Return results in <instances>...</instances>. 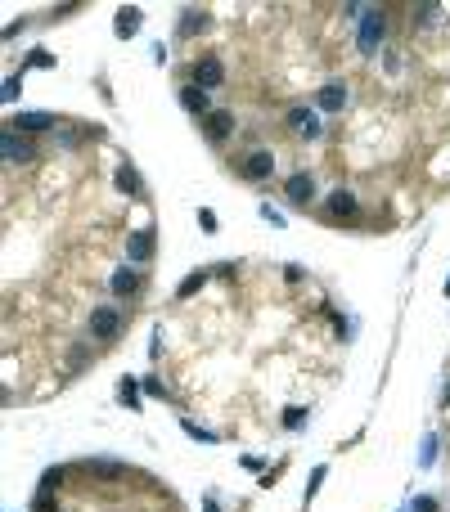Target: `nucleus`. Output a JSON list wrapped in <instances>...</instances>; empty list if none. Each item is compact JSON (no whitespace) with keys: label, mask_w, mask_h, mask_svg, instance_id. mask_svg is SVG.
I'll list each match as a JSON object with an SVG mask.
<instances>
[{"label":"nucleus","mask_w":450,"mask_h":512,"mask_svg":"<svg viewBox=\"0 0 450 512\" xmlns=\"http://www.w3.org/2000/svg\"><path fill=\"white\" fill-rule=\"evenodd\" d=\"M117 333H122V310H113V306L90 310V337L95 341H113Z\"/></svg>","instance_id":"f257e3e1"},{"label":"nucleus","mask_w":450,"mask_h":512,"mask_svg":"<svg viewBox=\"0 0 450 512\" xmlns=\"http://www.w3.org/2000/svg\"><path fill=\"white\" fill-rule=\"evenodd\" d=\"M379 41H383V14H365V23H360V50L374 54V50H379Z\"/></svg>","instance_id":"f03ea898"},{"label":"nucleus","mask_w":450,"mask_h":512,"mask_svg":"<svg viewBox=\"0 0 450 512\" xmlns=\"http://www.w3.org/2000/svg\"><path fill=\"white\" fill-rule=\"evenodd\" d=\"M284 193H288V202H293V207H307V202L315 198V180H311V176H288Z\"/></svg>","instance_id":"7ed1b4c3"},{"label":"nucleus","mask_w":450,"mask_h":512,"mask_svg":"<svg viewBox=\"0 0 450 512\" xmlns=\"http://www.w3.org/2000/svg\"><path fill=\"white\" fill-rule=\"evenodd\" d=\"M225 81V68L216 63V59H203L199 68H194V85H199V90H212V85H221Z\"/></svg>","instance_id":"20e7f679"},{"label":"nucleus","mask_w":450,"mask_h":512,"mask_svg":"<svg viewBox=\"0 0 450 512\" xmlns=\"http://www.w3.org/2000/svg\"><path fill=\"white\" fill-rule=\"evenodd\" d=\"M275 171V157L266 153V149H257V153H248V162H243V176L248 180H266Z\"/></svg>","instance_id":"39448f33"},{"label":"nucleus","mask_w":450,"mask_h":512,"mask_svg":"<svg viewBox=\"0 0 450 512\" xmlns=\"http://www.w3.org/2000/svg\"><path fill=\"white\" fill-rule=\"evenodd\" d=\"M203 126H208V135H212V140H225L230 130H235V113L216 108V113H208V117H203Z\"/></svg>","instance_id":"423d86ee"},{"label":"nucleus","mask_w":450,"mask_h":512,"mask_svg":"<svg viewBox=\"0 0 450 512\" xmlns=\"http://www.w3.org/2000/svg\"><path fill=\"white\" fill-rule=\"evenodd\" d=\"M288 121H293L297 135H307V140L320 135V121H315V113H307V108H288Z\"/></svg>","instance_id":"0eeeda50"},{"label":"nucleus","mask_w":450,"mask_h":512,"mask_svg":"<svg viewBox=\"0 0 450 512\" xmlns=\"http://www.w3.org/2000/svg\"><path fill=\"white\" fill-rule=\"evenodd\" d=\"M126 256H131V261H149V256H153V234H149V229L131 234V243H126Z\"/></svg>","instance_id":"6e6552de"},{"label":"nucleus","mask_w":450,"mask_h":512,"mask_svg":"<svg viewBox=\"0 0 450 512\" xmlns=\"http://www.w3.org/2000/svg\"><path fill=\"white\" fill-rule=\"evenodd\" d=\"M180 104H185L189 113H203V117H208V95H203L199 85H180Z\"/></svg>","instance_id":"1a4fd4ad"},{"label":"nucleus","mask_w":450,"mask_h":512,"mask_svg":"<svg viewBox=\"0 0 450 512\" xmlns=\"http://www.w3.org/2000/svg\"><path fill=\"white\" fill-rule=\"evenodd\" d=\"M329 216H356V198L347 189H333L329 193Z\"/></svg>","instance_id":"9d476101"},{"label":"nucleus","mask_w":450,"mask_h":512,"mask_svg":"<svg viewBox=\"0 0 450 512\" xmlns=\"http://www.w3.org/2000/svg\"><path fill=\"white\" fill-rule=\"evenodd\" d=\"M136 288H140V274L122 265V270L113 274V292H117V297H131V292H136Z\"/></svg>","instance_id":"9b49d317"},{"label":"nucleus","mask_w":450,"mask_h":512,"mask_svg":"<svg viewBox=\"0 0 450 512\" xmlns=\"http://www.w3.org/2000/svg\"><path fill=\"white\" fill-rule=\"evenodd\" d=\"M343 104H347V90H343V85H324V90H320V108H324V113H338Z\"/></svg>","instance_id":"f8f14e48"},{"label":"nucleus","mask_w":450,"mask_h":512,"mask_svg":"<svg viewBox=\"0 0 450 512\" xmlns=\"http://www.w3.org/2000/svg\"><path fill=\"white\" fill-rule=\"evenodd\" d=\"M5 157H9V162H28V157H32L28 144L14 140V130H5Z\"/></svg>","instance_id":"ddd939ff"},{"label":"nucleus","mask_w":450,"mask_h":512,"mask_svg":"<svg viewBox=\"0 0 450 512\" xmlns=\"http://www.w3.org/2000/svg\"><path fill=\"white\" fill-rule=\"evenodd\" d=\"M41 126H54V117H45V113H23L9 130H41Z\"/></svg>","instance_id":"4468645a"},{"label":"nucleus","mask_w":450,"mask_h":512,"mask_svg":"<svg viewBox=\"0 0 450 512\" xmlns=\"http://www.w3.org/2000/svg\"><path fill=\"white\" fill-rule=\"evenodd\" d=\"M140 32V9H122L117 14V36H136Z\"/></svg>","instance_id":"2eb2a0df"},{"label":"nucleus","mask_w":450,"mask_h":512,"mask_svg":"<svg viewBox=\"0 0 450 512\" xmlns=\"http://www.w3.org/2000/svg\"><path fill=\"white\" fill-rule=\"evenodd\" d=\"M59 481H64V472H59V468H50V472L41 477V494H54V490H59Z\"/></svg>","instance_id":"dca6fc26"},{"label":"nucleus","mask_w":450,"mask_h":512,"mask_svg":"<svg viewBox=\"0 0 450 512\" xmlns=\"http://www.w3.org/2000/svg\"><path fill=\"white\" fill-rule=\"evenodd\" d=\"M203 279H208V274H203V270H194V274L185 279V284H180V297H189V292H199V288H203Z\"/></svg>","instance_id":"f3484780"},{"label":"nucleus","mask_w":450,"mask_h":512,"mask_svg":"<svg viewBox=\"0 0 450 512\" xmlns=\"http://www.w3.org/2000/svg\"><path fill=\"white\" fill-rule=\"evenodd\" d=\"M117 185L126 189V193H136V189H140V185H136V171H131V166H122V171H117Z\"/></svg>","instance_id":"a211bd4d"},{"label":"nucleus","mask_w":450,"mask_h":512,"mask_svg":"<svg viewBox=\"0 0 450 512\" xmlns=\"http://www.w3.org/2000/svg\"><path fill=\"white\" fill-rule=\"evenodd\" d=\"M122 400H126V405H136V377H122Z\"/></svg>","instance_id":"6ab92c4d"},{"label":"nucleus","mask_w":450,"mask_h":512,"mask_svg":"<svg viewBox=\"0 0 450 512\" xmlns=\"http://www.w3.org/2000/svg\"><path fill=\"white\" fill-rule=\"evenodd\" d=\"M302 422H307V409H288L284 413V427H302Z\"/></svg>","instance_id":"aec40b11"},{"label":"nucleus","mask_w":450,"mask_h":512,"mask_svg":"<svg viewBox=\"0 0 450 512\" xmlns=\"http://www.w3.org/2000/svg\"><path fill=\"white\" fill-rule=\"evenodd\" d=\"M14 99H18V81L9 77V81H5V104H14Z\"/></svg>","instance_id":"412c9836"},{"label":"nucleus","mask_w":450,"mask_h":512,"mask_svg":"<svg viewBox=\"0 0 450 512\" xmlns=\"http://www.w3.org/2000/svg\"><path fill=\"white\" fill-rule=\"evenodd\" d=\"M32 512H54V508H50V494H41V499H36V504H32Z\"/></svg>","instance_id":"4be33fe9"},{"label":"nucleus","mask_w":450,"mask_h":512,"mask_svg":"<svg viewBox=\"0 0 450 512\" xmlns=\"http://www.w3.org/2000/svg\"><path fill=\"white\" fill-rule=\"evenodd\" d=\"M446 292H450V279H446Z\"/></svg>","instance_id":"5701e85b"},{"label":"nucleus","mask_w":450,"mask_h":512,"mask_svg":"<svg viewBox=\"0 0 450 512\" xmlns=\"http://www.w3.org/2000/svg\"><path fill=\"white\" fill-rule=\"evenodd\" d=\"M446 400H450V386H446Z\"/></svg>","instance_id":"b1692460"}]
</instances>
